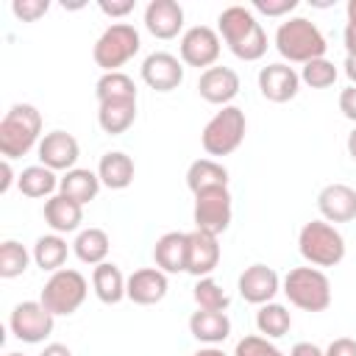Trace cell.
<instances>
[{"mask_svg":"<svg viewBox=\"0 0 356 356\" xmlns=\"http://www.w3.org/2000/svg\"><path fill=\"white\" fill-rule=\"evenodd\" d=\"M95 97H97V103H106V100H136V83L122 70L120 72H103L97 78V83H95Z\"/></svg>","mask_w":356,"mask_h":356,"instance_id":"1f68e13d","label":"cell"},{"mask_svg":"<svg viewBox=\"0 0 356 356\" xmlns=\"http://www.w3.org/2000/svg\"><path fill=\"white\" fill-rule=\"evenodd\" d=\"M325 356H356V339L339 337L325 348Z\"/></svg>","mask_w":356,"mask_h":356,"instance_id":"60d3db41","label":"cell"},{"mask_svg":"<svg viewBox=\"0 0 356 356\" xmlns=\"http://www.w3.org/2000/svg\"><path fill=\"white\" fill-rule=\"evenodd\" d=\"M231 217H234V203H231L228 186H211V189H200L195 195L192 220H195L197 231L220 236L231 225Z\"/></svg>","mask_w":356,"mask_h":356,"instance_id":"9c48e42d","label":"cell"},{"mask_svg":"<svg viewBox=\"0 0 356 356\" xmlns=\"http://www.w3.org/2000/svg\"><path fill=\"white\" fill-rule=\"evenodd\" d=\"M134 159L125 156L122 150H108L100 156V164H97V178L103 186L108 189H125L134 184Z\"/></svg>","mask_w":356,"mask_h":356,"instance_id":"cb8c5ba5","label":"cell"},{"mask_svg":"<svg viewBox=\"0 0 356 356\" xmlns=\"http://www.w3.org/2000/svg\"><path fill=\"white\" fill-rule=\"evenodd\" d=\"M53 323L56 317L42 306V300H22L11 309V317H8L11 334L28 345L44 342V337L53 331Z\"/></svg>","mask_w":356,"mask_h":356,"instance_id":"30bf717a","label":"cell"},{"mask_svg":"<svg viewBox=\"0 0 356 356\" xmlns=\"http://www.w3.org/2000/svg\"><path fill=\"white\" fill-rule=\"evenodd\" d=\"M253 8L264 17H284L298 8V0H253Z\"/></svg>","mask_w":356,"mask_h":356,"instance_id":"f35d334b","label":"cell"},{"mask_svg":"<svg viewBox=\"0 0 356 356\" xmlns=\"http://www.w3.org/2000/svg\"><path fill=\"white\" fill-rule=\"evenodd\" d=\"M108 248H111V239H108V234L103 228H83V231H78V236L72 242L75 256L83 264H92V267H97V264L106 261Z\"/></svg>","mask_w":356,"mask_h":356,"instance_id":"f546056e","label":"cell"},{"mask_svg":"<svg viewBox=\"0 0 356 356\" xmlns=\"http://www.w3.org/2000/svg\"><path fill=\"white\" fill-rule=\"evenodd\" d=\"M289 356H325V350L317 348L314 342H295L292 350H289Z\"/></svg>","mask_w":356,"mask_h":356,"instance_id":"7bdbcfd3","label":"cell"},{"mask_svg":"<svg viewBox=\"0 0 356 356\" xmlns=\"http://www.w3.org/2000/svg\"><path fill=\"white\" fill-rule=\"evenodd\" d=\"M145 28L156 39H175L184 31V8L175 0H150L145 8Z\"/></svg>","mask_w":356,"mask_h":356,"instance_id":"ffe728a7","label":"cell"},{"mask_svg":"<svg viewBox=\"0 0 356 356\" xmlns=\"http://www.w3.org/2000/svg\"><path fill=\"white\" fill-rule=\"evenodd\" d=\"M186 186L192 195L211 186H228V170L217 159H195L186 170Z\"/></svg>","mask_w":356,"mask_h":356,"instance_id":"83f0119b","label":"cell"},{"mask_svg":"<svg viewBox=\"0 0 356 356\" xmlns=\"http://www.w3.org/2000/svg\"><path fill=\"white\" fill-rule=\"evenodd\" d=\"M337 67L328 61V58H314V61H309V64H303V70H300V81L306 83V86H312V89H328V86H334L337 83Z\"/></svg>","mask_w":356,"mask_h":356,"instance_id":"d590c367","label":"cell"},{"mask_svg":"<svg viewBox=\"0 0 356 356\" xmlns=\"http://www.w3.org/2000/svg\"><path fill=\"white\" fill-rule=\"evenodd\" d=\"M234 356H284L267 337L261 334H250V337H242L234 348Z\"/></svg>","mask_w":356,"mask_h":356,"instance_id":"8d00e7d4","label":"cell"},{"mask_svg":"<svg viewBox=\"0 0 356 356\" xmlns=\"http://www.w3.org/2000/svg\"><path fill=\"white\" fill-rule=\"evenodd\" d=\"M44 222L53 228V234H72L83 222V206L64 195H53L44 200Z\"/></svg>","mask_w":356,"mask_h":356,"instance_id":"7402d4cb","label":"cell"},{"mask_svg":"<svg viewBox=\"0 0 356 356\" xmlns=\"http://www.w3.org/2000/svg\"><path fill=\"white\" fill-rule=\"evenodd\" d=\"M256 328H259L261 337L278 339V337L289 334V328H292V314H289V309L281 306V303H264V306H259V312H256Z\"/></svg>","mask_w":356,"mask_h":356,"instance_id":"d6a6232c","label":"cell"},{"mask_svg":"<svg viewBox=\"0 0 356 356\" xmlns=\"http://www.w3.org/2000/svg\"><path fill=\"white\" fill-rule=\"evenodd\" d=\"M36 153H39V164L50 167L53 172H58V170L70 172V170H75V161L81 156V145L67 131H50L42 136Z\"/></svg>","mask_w":356,"mask_h":356,"instance_id":"4fadbf2b","label":"cell"},{"mask_svg":"<svg viewBox=\"0 0 356 356\" xmlns=\"http://www.w3.org/2000/svg\"><path fill=\"white\" fill-rule=\"evenodd\" d=\"M136 120V100H106L97 103V125L103 134H125Z\"/></svg>","mask_w":356,"mask_h":356,"instance_id":"4316f807","label":"cell"},{"mask_svg":"<svg viewBox=\"0 0 356 356\" xmlns=\"http://www.w3.org/2000/svg\"><path fill=\"white\" fill-rule=\"evenodd\" d=\"M197 95L206 103L214 106H231V100L239 95V75L231 67H209L197 78Z\"/></svg>","mask_w":356,"mask_h":356,"instance_id":"e0dca14e","label":"cell"},{"mask_svg":"<svg viewBox=\"0 0 356 356\" xmlns=\"http://www.w3.org/2000/svg\"><path fill=\"white\" fill-rule=\"evenodd\" d=\"M348 156L356 161V128L348 134Z\"/></svg>","mask_w":356,"mask_h":356,"instance_id":"f907efd6","label":"cell"},{"mask_svg":"<svg viewBox=\"0 0 356 356\" xmlns=\"http://www.w3.org/2000/svg\"><path fill=\"white\" fill-rule=\"evenodd\" d=\"M125 284H128V278L111 261L97 264L95 273H92V289H95V295H97L100 303H108V306L120 303L125 298Z\"/></svg>","mask_w":356,"mask_h":356,"instance_id":"484cf974","label":"cell"},{"mask_svg":"<svg viewBox=\"0 0 356 356\" xmlns=\"http://www.w3.org/2000/svg\"><path fill=\"white\" fill-rule=\"evenodd\" d=\"M86 292H89L86 278L72 267H61L50 273V278L42 286L39 300L53 317H67L81 309V303L86 300Z\"/></svg>","mask_w":356,"mask_h":356,"instance_id":"8992f818","label":"cell"},{"mask_svg":"<svg viewBox=\"0 0 356 356\" xmlns=\"http://www.w3.org/2000/svg\"><path fill=\"white\" fill-rule=\"evenodd\" d=\"M345 11H348V25H350V28H356V0H348Z\"/></svg>","mask_w":356,"mask_h":356,"instance_id":"681fc988","label":"cell"},{"mask_svg":"<svg viewBox=\"0 0 356 356\" xmlns=\"http://www.w3.org/2000/svg\"><path fill=\"white\" fill-rule=\"evenodd\" d=\"M42 114L31 103H14L0 120V153L3 159H19L31 147H39Z\"/></svg>","mask_w":356,"mask_h":356,"instance_id":"7a4b0ae2","label":"cell"},{"mask_svg":"<svg viewBox=\"0 0 356 356\" xmlns=\"http://www.w3.org/2000/svg\"><path fill=\"white\" fill-rule=\"evenodd\" d=\"M67 253H70V248L61 234H44L33 245V261H36V267H42L47 273L61 270L67 261Z\"/></svg>","mask_w":356,"mask_h":356,"instance_id":"4dcf8cb0","label":"cell"},{"mask_svg":"<svg viewBox=\"0 0 356 356\" xmlns=\"http://www.w3.org/2000/svg\"><path fill=\"white\" fill-rule=\"evenodd\" d=\"M33 253L25 250V245H19L17 239H6L0 245V278H17L28 270Z\"/></svg>","mask_w":356,"mask_h":356,"instance_id":"e575fe53","label":"cell"},{"mask_svg":"<svg viewBox=\"0 0 356 356\" xmlns=\"http://www.w3.org/2000/svg\"><path fill=\"white\" fill-rule=\"evenodd\" d=\"M248 131V120L245 111L239 106H222L203 128L200 134V145L209 156H231Z\"/></svg>","mask_w":356,"mask_h":356,"instance_id":"ba28073f","label":"cell"},{"mask_svg":"<svg viewBox=\"0 0 356 356\" xmlns=\"http://www.w3.org/2000/svg\"><path fill=\"white\" fill-rule=\"evenodd\" d=\"M345 50L350 58H356V28L345 25Z\"/></svg>","mask_w":356,"mask_h":356,"instance_id":"bcb514c9","label":"cell"},{"mask_svg":"<svg viewBox=\"0 0 356 356\" xmlns=\"http://www.w3.org/2000/svg\"><path fill=\"white\" fill-rule=\"evenodd\" d=\"M139 47H142L139 31L128 22H114L97 36L92 47V58L103 72H120V67L128 64L139 53Z\"/></svg>","mask_w":356,"mask_h":356,"instance_id":"52a82bcc","label":"cell"},{"mask_svg":"<svg viewBox=\"0 0 356 356\" xmlns=\"http://www.w3.org/2000/svg\"><path fill=\"white\" fill-rule=\"evenodd\" d=\"M47 8H50L47 0H14V3H11L14 17L22 19V22H36L39 17L47 14Z\"/></svg>","mask_w":356,"mask_h":356,"instance_id":"74e56055","label":"cell"},{"mask_svg":"<svg viewBox=\"0 0 356 356\" xmlns=\"http://www.w3.org/2000/svg\"><path fill=\"white\" fill-rule=\"evenodd\" d=\"M239 295L242 300L253 303V306H264V303H273V298L278 295L281 289V278L273 267L267 264H250L245 267V273L239 275Z\"/></svg>","mask_w":356,"mask_h":356,"instance_id":"2e32d148","label":"cell"},{"mask_svg":"<svg viewBox=\"0 0 356 356\" xmlns=\"http://www.w3.org/2000/svg\"><path fill=\"white\" fill-rule=\"evenodd\" d=\"M281 286L286 300L303 312H325L331 306V281L320 267H292Z\"/></svg>","mask_w":356,"mask_h":356,"instance_id":"277c9868","label":"cell"},{"mask_svg":"<svg viewBox=\"0 0 356 356\" xmlns=\"http://www.w3.org/2000/svg\"><path fill=\"white\" fill-rule=\"evenodd\" d=\"M220 264V242L214 234L189 231L186 234V273L195 278H206Z\"/></svg>","mask_w":356,"mask_h":356,"instance_id":"9a60e30c","label":"cell"},{"mask_svg":"<svg viewBox=\"0 0 356 356\" xmlns=\"http://www.w3.org/2000/svg\"><path fill=\"white\" fill-rule=\"evenodd\" d=\"M339 111L350 122H356V86H348V89L339 92Z\"/></svg>","mask_w":356,"mask_h":356,"instance_id":"b9f144b4","label":"cell"},{"mask_svg":"<svg viewBox=\"0 0 356 356\" xmlns=\"http://www.w3.org/2000/svg\"><path fill=\"white\" fill-rule=\"evenodd\" d=\"M142 81L156 92H172L184 81V61L167 50H156L142 61Z\"/></svg>","mask_w":356,"mask_h":356,"instance_id":"7c38bea8","label":"cell"},{"mask_svg":"<svg viewBox=\"0 0 356 356\" xmlns=\"http://www.w3.org/2000/svg\"><path fill=\"white\" fill-rule=\"evenodd\" d=\"M298 89H300V75L295 72V67L275 61L259 70V92L270 103H289L298 95Z\"/></svg>","mask_w":356,"mask_h":356,"instance_id":"5bb4252c","label":"cell"},{"mask_svg":"<svg viewBox=\"0 0 356 356\" xmlns=\"http://www.w3.org/2000/svg\"><path fill=\"white\" fill-rule=\"evenodd\" d=\"M342 67H345V75H348V81H350V86H356V58H350V56H348Z\"/></svg>","mask_w":356,"mask_h":356,"instance_id":"7dc6e473","label":"cell"},{"mask_svg":"<svg viewBox=\"0 0 356 356\" xmlns=\"http://www.w3.org/2000/svg\"><path fill=\"white\" fill-rule=\"evenodd\" d=\"M58 181L56 172L44 164H31L25 167L19 175H17V189L25 195V197H53V192L58 189Z\"/></svg>","mask_w":356,"mask_h":356,"instance_id":"f1b7e54d","label":"cell"},{"mask_svg":"<svg viewBox=\"0 0 356 356\" xmlns=\"http://www.w3.org/2000/svg\"><path fill=\"white\" fill-rule=\"evenodd\" d=\"M0 172H3V178H0V192L6 195V192L11 189V184H14V172H11V161H8V159H3Z\"/></svg>","mask_w":356,"mask_h":356,"instance_id":"ee69618b","label":"cell"},{"mask_svg":"<svg viewBox=\"0 0 356 356\" xmlns=\"http://www.w3.org/2000/svg\"><path fill=\"white\" fill-rule=\"evenodd\" d=\"M8 356H25V353H8Z\"/></svg>","mask_w":356,"mask_h":356,"instance_id":"816d5d0a","label":"cell"},{"mask_svg":"<svg viewBox=\"0 0 356 356\" xmlns=\"http://www.w3.org/2000/svg\"><path fill=\"white\" fill-rule=\"evenodd\" d=\"M192 298H195L197 309H206V312H225L228 303H231L228 292H225L211 275L197 278V284H195V289H192Z\"/></svg>","mask_w":356,"mask_h":356,"instance_id":"836d02e7","label":"cell"},{"mask_svg":"<svg viewBox=\"0 0 356 356\" xmlns=\"http://www.w3.org/2000/svg\"><path fill=\"white\" fill-rule=\"evenodd\" d=\"M317 209L325 222H350L356 217V189L348 184H325L317 195Z\"/></svg>","mask_w":356,"mask_h":356,"instance_id":"d6986e66","label":"cell"},{"mask_svg":"<svg viewBox=\"0 0 356 356\" xmlns=\"http://www.w3.org/2000/svg\"><path fill=\"white\" fill-rule=\"evenodd\" d=\"M217 31L239 61H259L267 53V33L245 6H228L217 17Z\"/></svg>","mask_w":356,"mask_h":356,"instance_id":"6da1fadb","label":"cell"},{"mask_svg":"<svg viewBox=\"0 0 356 356\" xmlns=\"http://www.w3.org/2000/svg\"><path fill=\"white\" fill-rule=\"evenodd\" d=\"M298 250L312 267H337L345 259V239L331 222L312 220L298 234Z\"/></svg>","mask_w":356,"mask_h":356,"instance_id":"5b68a950","label":"cell"},{"mask_svg":"<svg viewBox=\"0 0 356 356\" xmlns=\"http://www.w3.org/2000/svg\"><path fill=\"white\" fill-rule=\"evenodd\" d=\"M325 36L306 17H289L275 31V50L292 64H309L314 58H325Z\"/></svg>","mask_w":356,"mask_h":356,"instance_id":"3957f363","label":"cell"},{"mask_svg":"<svg viewBox=\"0 0 356 356\" xmlns=\"http://www.w3.org/2000/svg\"><path fill=\"white\" fill-rule=\"evenodd\" d=\"M153 261L161 273H186V234L167 231L153 245Z\"/></svg>","mask_w":356,"mask_h":356,"instance_id":"44dd1931","label":"cell"},{"mask_svg":"<svg viewBox=\"0 0 356 356\" xmlns=\"http://www.w3.org/2000/svg\"><path fill=\"white\" fill-rule=\"evenodd\" d=\"M100 186H103V184H100L97 172L83 170V167H75V170H70V172L61 175V181H58V195H64V197H70V200L86 206L89 200L97 197Z\"/></svg>","mask_w":356,"mask_h":356,"instance_id":"d4e9b609","label":"cell"},{"mask_svg":"<svg viewBox=\"0 0 356 356\" xmlns=\"http://www.w3.org/2000/svg\"><path fill=\"white\" fill-rule=\"evenodd\" d=\"M189 334L197 339V342H206V345H220L228 339L231 334V320L225 312H206V309H197L192 312L189 317Z\"/></svg>","mask_w":356,"mask_h":356,"instance_id":"603a6c76","label":"cell"},{"mask_svg":"<svg viewBox=\"0 0 356 356\" xmlns=\"http://www.w3.org/2000/svg\"><path fill=\"white\" fill-rule=\"evenodd\" d=\"M167 289H170L167 273H161L159 267H142V270H134L128 275L125 298L139 303V306H153V303L164 300Z\"/></svg>","mask_w":356,"mask_h":356,"instance_id":"ac0fdd59","label":"cell"},{"mask_svg":"<svg viewBox=\"0 0 356 356\" xmlns=\"http://www.w3.org/2000/svg\"><path fill=\"white\" fill-rule=\"evenodd\" d=\"M97 8H100L106 17L117 19V17H128V14L134 11V0H100Z\"/></svg>","mask_w":356,"mask_h":356,"instance_id":"ab89813d","label":"cell"},{"mask_svg":"<svg viewBox=\"0 0 356 356\" xmlns=\"http://www.w3.org/2000/svg\"><path fill=\"white\" fill-rule=\"evenodd\" d=\"M220 50H222L220 33L214 28H209V25H192L189 31H184L181 44H178L181 61L186 67H197V70L200 67L203 70L214 67L217 58H220Z\"/></svg>","mask_w":356,"mask_h":356,"instance_id":"8fae6325","label":"cell"},{"mask_svg":"<svg viewBox=\"0 0 356 356\" xmlns=\"http://www.w3.org/2000/svg\"><path fill=\"white\" fill-rule=\"evenodd\" d=\"M192 356H228L225 350H220L217 345H209V348H200V350H195Z\"/></svg>","mask_w":356,"mask_h":356,"instance_id":"c3c4849f","label":"cell"},{"mask_svg":"<svg viewBox=\"0 0 356 356\" xmlns=\"http://www.w3.org/2000/svg\"><path fill=\"white\" fill-rule=\"evenodd\" d=\"M39 356H72V350L61 342H50V345H44V350Z\"/></svg>","mask_w":356,"mask_h":356,"instance_id":"f6af8a7d","label":"cell"}]
</instances>
